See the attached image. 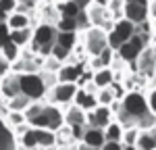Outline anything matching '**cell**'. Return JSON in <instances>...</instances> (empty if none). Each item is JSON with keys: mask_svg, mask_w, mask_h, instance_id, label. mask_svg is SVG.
<instances>
[{"mask_svg": "<svg viewBox=\"0 0 156 150\" xmlns=\"http://www.w3.org/2000/svg\"><path fill=\"white\" fill-rule=\"evenodd\" d=\"M54 38H56V29L54 25L48 23H37L34 27V36H31V44L29 50H34L40 56H50V50L54 46Z\"/></svg>", "mask_w": 156, "mask_h": 150, "instance_id": "1", "label": "cell"}, {"mask_svg": "<svg viewBox=\"0 0 156 150\" xmlns=\"http://www.w3.org/2000/svg\"><path fill=\"white\" fill-rule=\"evenodd\" d=\"M27 125L34 127V129H48V131H54V134H56L60 127L65 125V121H62V109L44 102L42 112L37 115L36 119H31Z\"/></svg>", "mask_w": 156, "mask_h": 150, "instance_id": "2", "label": "cell"}, {"mask_svg": "<svg viewBox=\"0 0 156 150\" xmlns=\"http://www.w3.org/2000/svg\"><path fill=\"white\" fill-rule=\"evenodd\" d=\"M77 84H54V86L46 90V96H44V102L46 104H52V106H58V109H65L73 104V98L77 94Z\"/></svg>", "mask_w": 156, "mask_h": 150, "instance_id": "3", "label": "cell"}, {"mask_svg": "<svg viewBox=\"0 0 156 150\" xmlns=\"http://www.w3.org/2000/svg\"><path fill=\"white\" fill-rule=\"evenodd\" d=\"M79 42L83 46L87 56H98L104 48H108L106 42V31H102L100 27H87L85 31L79 34Z\"/></svg>", "mask_w": 156, "mask_h": 150, "instance_id": "4", "label": "cell"}, {"mask_svg": "<svg viewBox=\"0 0 156 150\" xmlns=\"http://www.w3.org/2000/svg\"><path fill=\"white\" fill-rule=\"evenodd\" d=\"M148 44H150V36L135 31V34L131 36V40H129V42H125V44L117 50V56H119L125 65H129V67H131L133 62H135V59L140 56V52H142Z\"/></svg>", "mask_w": 156, "mask_h": 150, "instance_id": "5", "label": "cell"}, {"mask_svg": "<svg viewBox=\"0 0 156 150\" xmlns=\"http://www.w3.org/2000/svg\"><path fill=\"white\" fill-rule=\"evenodd\" d=\"M19 88H21V94H25L34 102L36 100H44V96H46V86H44L40 73L19 75Z\"/></svg>", "mask_w": 156, "mask_h": 150, "instance_id": "6", "label": "cell"}, {"mask_svg": "<svg viewBox=\"0 0 156 150\" xmlns=\"http://www.w3.org/2000/svg\"><path fill=\"white\" fill-rule=\"evenodd\" d=\"M133 69H135V75H140V77H154L156 75V52L152 48V44H148L142 52H140V56L135 59V62L131 65Z\"/></svg>", "mask_w": 156, "mask_h": 150, "instance_id": "7", "label": "cell"}, {"mask_svg": "<svg viewBox=\"0 0 156 150\" xmlns=\"http://www.w3.org/2000/svg\"><path fill=\"white\" fill-rule=\"evenodd\" d=\"M123 19H127L129 23L137 25L150 21V12H148V4H140V2H125L123 6Z\"/></svg>", "mask_w": 156, "mask_h": 150, "instance_id": "8", "label": "cell"}, {"mask_svg": "<svg viewBox=\"0 0 156 150\" xmlns=\"http://www.w3.org/2000/svg\"><path fill=\"white\" fill-rule=\"evenodd\" d=\"M85 69V62H62L56 71V84H77Z\"/></svg>", "mask_w": 156, "mask_h": 150, "instance_id": "9", "label": "cell"}, {"mask_svg": "<svg viewBox=\"0 0 156 150\" xmlns=\"http://www.w3.org/2000/svg\"><path fill=\"white\" fill-rule=\"evenodd\" d=\"M112 119H115V115L110 112L108 106H98V109H94L92 112H85V123H87V127L104 129Z\"/></svg>", "mask_w": 156, "mask_h": 150, "instance_id": "10", "label": "cell"}, {"mask_svg": "<svg viewBox=\"0 0 156 150\" xmlns=\"http://www.w3.org/2000/svg\"><path fill=\"white\" fill-rule=\"evenodd\" d=\"M62 121L67 127H87L85 123V112L77 104H69L62 109Z\"/></svg>", "mask_w": 156, "mask_h": 150, "instance_id": "11", "label": "cell"}, {"mask_svg": "<svg viewBox=\"0 0 156 150\" xmlns=\"http://www.w3.org/2000/svg\"><path fill=\"white\" fill-rule=\"evenodd\" d=\"M21 94V88H19V75L15 73H9L6 77H2V81H0V96L2 100H12L15 96H19Z\"/></svg>", "mask_w": 156, "mask_h": 150, "instance_id": "12", "label": "cell"}, {"mask_svg": "<svg viewBox=\"0 0 156 150\" xmlns=\"http://www.w3.org/2000/svg\"><path fill=\"white\" fill-rule=\"evenodd\" d=\"M6 27L11 29V31H19V29H27V27H36V21H34V17H29V15H25V12H11L9 17H6Z\"/></svg>", "mask_w": 156, "mask_h": 150, "instance_id": "13", "label": "cell"}, {"mask_svg": "<svg viewBox=\"0 0 156 150\" xmlns=\"http://www.w3.org/2000/svg\"><path fill=\"white\" fill-rule=\"evenodd\" d=\"M0 150H19L17 138H15L11 127L4 123L2 117H0Z\"/></svg>", "mask_w": 156, "mask_h": 150, "instance_id": "14", "label": "cell"}, {"mask_svg": "<svg viewBox=\"0 0 156 150\" xmlns=\"http://www.w3.org/2000/svg\"><path fill=\"white\" fill-rule=\"evenodd\" d=\"M73 104H77L83 112H92L94 109H98L96 94H87L85 90H77V94L73 98Z\"/></svg>", "mask_w": 156, "mask_h": 150, "instance_id": "15", "label": "cell"}, {"mask_svg": "<svg viewBox=\"0 0 156 150\" xmlns=\"http://www.w3.org/2000/svg\"><path fill=\"white\" fill-rule=\"evenodd\" d=\"M81 142L87 144V146H92V148L100 150V148H102V144H104V129H98V127H85Z\"/></svg>", "mask_w": 156, "mask_h": 150, "instance_id": "16", "label": "cell"}, {"mask_svg": "<svg viewBox=\"0 0 156 150\" xmlns=\"http://www.w3.org/2000/svg\"><path fill=\"white\" fill-rule=\"evenodd\" d=\"M31 36H34V27H27V29H19V31H11V40L12 44L17 46V48H29V44H31Z\"/></svg>", "mask_w": 156, "mask_h": 150, "instance_id": "17", "label": "cell"}, {"mask_svg": "<svg viewBox=\"0 0 156 150\" xmlns=\"http://www.w3.org/2000/svg\"><path fill=\"white\" fill-rule=\"evenodd\" d=\"M92 84L98 88V90H102V88H110L115 84V71L106 67V69H100L94 73V79H92Z\"/></svg>", "mask_w": 156, "mask_h": 150, "instance_id": "18", "label": "cell"}, {"mask_svg": "<svg viewBox=\"0 0 156 150\" xmlns=\"http://www.w3.org/2000/svg\"><path fill=\"white\" fill-rule=\"evenodd\" d=\"M135 148L137 150H156V127L154 129H148V131H140Z\"/></svg>", "mask_w": 156, "mask_h": 150, "instance_id": "19", "label": "cell"}, {"mask_svg": "<svg viewBox=\"0 0 156 150\" xmlns=\"http://www.w3.org/2000/svg\"><path fill=\"white\" fill-rule=\"evenodd\" d=\"M77 42H79V34L77 31H69V34L56 31V38H54V44L60 46V48H65V50H69V52L77 46Z\"/></svg>", "mask_w": 156, "mask_h": 150, "instance_id": "20", "label": "cell"}, {"mask_svg": "<svg viewBox=\"0 0 156 150\" xmlns=\"http://www.w3.org/2000/svg\"><path fill=\"white\" fill-rule=\"evenodd\" d=\"M36 140H37V148L46 150V148H56V134L48 131V129H36Z\"/></svg>", "mask_w": 156, "mask_h": 150, "instance_id": "21", "label": "cell"}, {"mask_svg": "<svg viewBox=\"0 0 156 150\" xmlns=\"http://www.w3.org/2000/svg\"><path fill=\"white\" fill-rule=\"evenodd\" d=\"M31 102H34V100H29L25 94H19V96H15L12 100L6 102V111L9 112H25Z\"/></svg>", "mask_w": 156, "mask_h": 150, "instance_id": "22", "label": "cell"}, {"mask_svg": "<svg viewBox=\"0 0 156 150\" xmlns=\"http://www.w3.org/2000/svg\"><path fill=\"white\" fill-rule=\"evenodd\" d=\"M123 138V127L121 123H117L115 119L104 127V142H121Z\"/></svg>", "mask_w": 156, "mask_h": 150, "instance_id": "23", "label": "cell"}, {"mask_svg": "<svg viewBox=\"0 0 156 150\" xmlns=\"http://www.w3.org/2000/svg\"><path fill=\"white\" fill-rule=\"evenodd\" d=\"M56 11H58L60 17H69V19H77V15H79V9L73 4L71 0H65V2H56Z\"/></svg>", "mask_w": 156, "mask_h": 150, "instance_id": "24", "label": "cell"}, {"mask_svg": "<svg viewBox=\"0 0 156 150\" xmlns=\"http://www.w3.org/2000/svg\"><path fill=\"white\" fill-rule=\"evenodd\" d=\"M40 9V0H17V12H25V15H34Z\"/></svg>", "mask_w": 156, "mask_h": 150, "instance_id": "25", "label": "cell"}, {"mask_svg": "<svg viewBox=\"0 0 156 150\" xmlns=\"http://www.w3.org/2000/svg\"><path fill=\"white\" fill-rule=\"evenodd\" d=\"M137 136H140V129H137L135 125H133V127H125V129H123V138H121V144H123V146H135Z\"/></svg>", "mask_w": 156, "mask_h": 150, "instance_id": "26", "label": "cell"}, {"mask_svg": "<svg viewBox=\"0 0 156 150\" xmlns=\"http://www.w3.org/2000/svg\"><path fill=\"white\" fill-rule=\"evenodd\" d=\"M4 123L9 125L11 129H17V127H21V125L27 123V119H25L23 112H9V115L4 117Z\"/></svg>", "mask_w": 156, "mask_h": 150, "instance_id": "27", "label": "cell"}, {"mask_svg": "<svg viewBox=\"0 0 156 150\" xmlns=\"http://www.w3.org/2000/svg\"><path fill=\"white\" fill-rule=\"evenodd\" d=\"M123 6H125V0H110L106 4V11L112 15L115 21H119V19H123Z\"/></svg>", "mask_w": 156, "mask_h": 150, "instance_id": "28", "label": "cell"}, {"mask_svg": "<svg viewBox=\"0 0 156 150\" xmlns=\"http://www.w3.org/2000/svg\"><path fill=\"white\" fill-rule=\"evenodd\" d=\"M0 52H2V54L6 56V61L15 62V61H17V59H19V54H21V48H17V46L12 44L11 40H9V42H6V44H4V46L0 48Z\"/></svg>", "mask_w": 156, "mask_h": 150, "instance_id": "29", "label": "cell"}, {"mask_svg": "<svg viewBox=\"0 0 156 150\" xmlns=\"http://www.w3.org/2000/svg\"><path fill=\"white\" fill-rule=\"evenodd\" d=\"M96 100H98V106H110L115 102V96H112L110 88H102L96 92Z\"/></svg>", "mask_w": 156, "mask_h": 150, "instance_id": "30", "label": "cell"}, {"mask_svg": "<svg viewBox=\"0 0 156 150\" xmlns=\"http://www.w3.org/2000/svg\"><path fill=\"white\" fill-rule=\"evenodd\" d=\"M115 56H117V52L110 48H104L100 54H98V61L102 65V69H106V67H112V61H115Z\"/></svg>", "mask_w": 156, "mask_h": 150, "instance_id": "31", "label": "cell"}, {"mask_svg": "<svg viewBox=\"0 0 156 150\" xmlns=\"http://www.w3.org/2000/svg\"><path fill=\"white\" fill-rule=\"evenodd\" d=\"M50 56H52V59H56V61H58L60 65H62V62H67V61H69L71 52H69V50H65V48H60V46H56V44H54V46H52V50H50Z\"/></svg>", "mask_w": 156, "mask_h": 150, "instance_id": "32", "label": "cell"}, {"mask_svg": "<svg viewBox=\"0 0 156 150\" xmlns=\"http://www.w3.org/2000/svg\"><path fill=\"white\" fill-rule=\"evenodd\" d=\"M146 102H148V111H150V115L156 117V86L148 88V92H146Z\"/></svg>", "mask_w": 156, "mask_h": 150, "instance_id": "33", "label": "cell"}, {"mask_svg": "<svg viewBox=\"0 0 156 150\" xmlns=\"http://www.w3.org/2000/svg\"><path fill=\"white\" fill-rule=\"evenodd\" d=\"M15 11H17V0H0V15L2 17H9Z\"/></svg>", "mask_w": 156, "mask_h": 150, "instance_id": "34", "label": "cell"}, {"mask_svg": "<svg viewBox=\"0 0 156 150\" xmlns=\"http://www.w3.org/2000/svg\"><path fill=\"white\" fill-rule=\"evenodd\" d=\"M11 65H12V62L6 61V56L0 52V79H2V77H6V75L11 73Z\"/></svg>", "mask_w": 156, "mask_h": 150, "instance_id": "35", "label": "cell"}, {"mask_svg": "<svg viewBox=\"0 0 156 150\" xmlns=\"http://www.w3.org/2000/svg\"><path fill=\"white\" fill-rule=\"evenodd\" d=\"M9 36H11V29L6 27V23H0V48L9 42Z\"/></svg>", "mask_w": 156, "mask_h": 150, "instance_id": "36", "label": "cell"}, {"mask_svg": "<svg viewBox=\"0 0 156 150\" xmlns=\"http://www.w3.org/2000/svg\"><path fill=\"white\" fill-rule=\"evenodd\" d=\"M71 2L75 4V6H77V9H79V11H87V9L94 4L92 0H71Z\"/></svg>", "mask_w": 156, "mask_h": 150, "instance_id": "37", "label": "cell"}, {"mask_svg": "<svg viewBox=\"0 0 156 150\" xmlns=\"http://www.w3.org/2000/svg\"><path fill=\"white\" fill-rule=\"evenodd\" d=\"M100 150H123V144L121 142H104Z\"/></svg>", "mask_w": 156, "mask_h": 150, "instance_id": "38", "label": "cell"}, {"mask_svg": "<svg viewBox=\"0 0 156 150\" xmlns=\"http://www.w3.org/2000/svg\"><path fill=\"white\" fill-rule=\"evenodd\" d=\"M148 12L150 19H156V0H148Z\"/></svg>", "mask_w": 156, "mask_h": 150, "instance_id": "39", "label": "cell"}, {"mask_svg": "<svg viewBox=\"0 0 156 150\" xmlns=\"http://www.w3.org/2000/svg\"><path fill=\"white\" fill-rule=\"evenodd\" d=\"M150 34L156 40V19H150Z\"/></svg>", "mask_w": 156, "mask_h": 150, "instance_id": "40", "label": "cell"}, {"mask_svg": "<svg viewBox=\"0 0 156 150\" xmlns=\"http://www.w3.org/2000/svg\"><path fill=\"white\" fill-rule=\"evenodd\" d=\"M92 2H94L96 6H104V9H106V4L110 2V0H92Z\"/></svg>", "mask_w": 156, "mask_h": 150, "instance_id": "41", "label": "cell"}, {"mask_svg": "<svg viewBox=\"0 0 156 150\" xmlns=\"http://www.w3.org/2000/svg\"><path fill=\"white\" fill-rule=\"evenodd\" d=\"M125 2H140V4H148V0H125Z\"/></svg>", "mask_w": 156, "mask_h": 150, "instance_id": "42", "label": "cell"}, {"mask_svg": "<svg viewBox=\"0 0 156 150\" xmlns=\"http://www.w3.org/2000/svg\"><path fill=\"white\" fill-rule=\"evenodd\" d=\"M123 150H137L135 146H123Z\"/></svg>", "mask_w": 156, "mask_h": 150, "instance_id": "43", "label": "cell"}, {"mask_svg": "<svg viewBox=\"0 0 156 150\" xmlns=\"http://www.w3.org/2000/svg\"><path fill=\"white\" fill-rule=\"evenodd\" d=\"M50 2H54V4H56V2H65V0H50Z\"/></svg>", "mask_w": 156, "mask_h": 150, "instance_id": "44", "label": "cell"}, {"mask_svg": "<svg viewBox=\"0 0 156 150\" xmlns=\"http://www.w3.org/2000/svg\"><path fill=\"white\" fill-rule=\"evenodd\" d=\"M0 81H2V79H0Z\"/></svg>", "mask_w": 156, "mask_h": 150, "instance_id": "45", "label": "cell"}]
</instances>
